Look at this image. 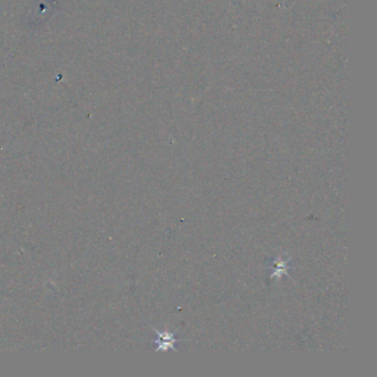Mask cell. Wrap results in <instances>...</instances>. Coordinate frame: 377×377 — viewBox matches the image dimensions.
<instances>
[{
  "label": "cell",
  "mask_w": 377,
  "mask_h": 377,
  "mask_svg": "<svg viewBox=\"0 0 377 377\" xmlns=\"http://www.w3.org/2000/svg\"><path fill=\"white\" fill-rule=\"evenodd\" d=\"M157 334H158V340L156 341V343L158 344L157 351H159V349L168 351V349L176 348V344L178 343V341L175 339V335L173 333H170L167 331L164 332L157 331Z\"/></svg>",
  "instance_id": "6da1fadb"
},
{
  "label": "cell",
  "mask_w": 377,
  "mask_h": 377,
  "mask_svg": "<svg viewBox=\"0 0 377 377\" xmlns=\"http://www.w3.org/2000/svg\"><path fill=\"white\" fill-rule=\"evenodd\" d=\"M288 264L289 260H284L281 258H278L277 260L274 261V268H273V272L270 275V278H280L282 274H289L288 272Z\"/></svg>",
  "instance_id": "7a4b0ae2"
}]
</instances>
